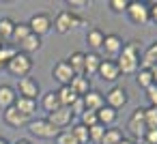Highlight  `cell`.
<instances>
[{
    "instance_id": "obj_1",
    "label": "cell",
    "mask_w": 157,
    "mask_h": 144,
    "mask_svg": "<svg viewBox=\"0 0 157 144\" xmlns=\"http://www.w3.org/2000/svg\"><path fill=\"white\" fill-rule=\"evenodd\" d=\"M116 65L123 75H136L140 69V45L138 41H129L123 45V52L116 58Z\"/></svg>"
},
{
    "instance_id": "obj_2",
    "label": "cell",
    "mask_w": 157,
    "mask_h": 144,
    "mask_svg": "<svg viewBox=\"0 0 157 144\" xmlns=\"http://www.w3.org/2000/svg\"><path fill=\"white\" fill-rule=\"evenodd\" d=\"M33 58L28 56V54H22V52H17L11 60H9V65H7V71L11 73V75H15L17 80H22V78H28L30 75V71H33Z\"/></svg>"
},
{
    "instance_id": "obj_3",
    "label": "cell",
    "mask_w": 157,
    "mask_h": 144,
    "mask_svg": "<svg viewBox=\"0 0 157 144\" xmlns=\"http://www.w3.org/2000/svg\"><path fill=\"white\" fill-rule=\"evenodd\" d=\"M28 131L33 135H37L39 140H56V135L60 133V129H56L48 118H30V123L26 125Z\"/></svg>"
},
{
    "instance_id": "obj_4",
    "label": "cell",
    "mask_w": 157,
    "mask_h": 144,
    "mask_svg": "<svg viewBox=\"0 0 157 144\" xmlns=\"http://www.w3.org/2000/svg\"><path fill=\"white\" fill-rule=\"evenodd\" d=\"M82 24V17L80 15H75L73 11H60L56 17H54V22H52V28L58 32V35H67L71 28H78Z\"/></svg>"
},
{
    "instance_id": "obj_5",
    "label": "cell",
    "mask_w": 157,
    "mask_h": 144,
    "mask_svg": "<svg viewBox=\"0 0 157 144\" xmlns=\"http://www.w3.org/2000/svg\"><path fill=\"white\" fill-rule=\"evenodd\" d=\"M125 13H127L129 22L136 24V26L148 24V2H142V0H131Z\"/></svg>"
},
{
    "instance_id": "obj_6",
    "label": "cell",
    "mask_w": 157,
    "mask_h": 144,
    "mask_svg": "<svg viewBox=\"0 0 157 144\" xmlns=\"http://www.w3.org/2000/svg\"><path fill=\"white\" fill-rule=\"evenodd\" d=\"M127 131L136 138V140H144L146 135V123H144V108H136L127 120Z\"/></svg>"
},
{
    "instance_id": "obj_7",
    "label": "cell",
    "mask_w": 157,
    "mask_h": 144,
    "mask_svg": "<svg viewBox=\"0 0 157 144\" xmlns=\"http://www.w3.org/2000/svg\"><path fill=\"white\" fill-rule=\"evenodd\" d=\"M26 24H28L30 32L37 35V37H43V35H48L52 30V17L48 13H35L30 17V22H26Z\"/></svg>"
},
{
    "instance_id": "obj_8",
    "label": "cell",
    "mask_w": 157,
    "mask_h": 144,
    "mask_svg": "<svg viewBox=\"0 0 157 144\" xmlns=\"http://www.w3.org/2000/svg\"><path fill=\"white\" fill-rule=\"evenodd\" d=\"M15 93H17V97H26V99H37L39 95H41V86H39V82L35 80V78H22V80H17V88H15Z\"/></svg>"
},
{
    "instance_id": "obj_9",
    "label": "cell",
    "mask_w": 157,
    "mask_h": 144,
    "mask_svg": "<svg viewBox=\"0 0 157 144\" xmlns=\"http://www.w3.org/2000/svg\"><path fill=\"white\" fill-rule=\"evenodd\" d=\"M103 99H105V105L108 108H112V110H121V108H125L127 105V90L123 88V86H112L105 95H103Z\"/></svg>"
},
{
    "instance_id": "obj_10",
    "label": "cell",
    "mask_w": 157,
    "mask_h": 144,
    "mask_svg": "<svg viewBox=\"0 0 157 144\" xmlns=\"http://www.w3.org/2000/svg\"><path fill=\"white\" fill-rule=\"evenodd\" d=\"M123 39L118 35H105L103 39V45H101V52L105 54V60H114L118 58V54L123 52Z\"/></svg>"
},
{
    "instance_id": "obj_11",
    "label": "cell",
    "mask_w": 157,
    "mask_h": 144,
    "mask_svg": "<svg viewBox=\"0 0 157 144\" xmlns=\"http://www.w3.org/2000/svg\"><path fill=\"white\" fill-rule=\"evenodd\" d=\"M52 78H54L60 86H69L71 80L75 78V73H73V69L69 67L67 60H58V63L54 65V69H52Z\"/></svg>"
},
{
    "instance_id": "obj_12",
    "label": "cell",
    "mask_w": 157,
    "mask_h": 144,
    "mask_svg": "<svg viewBox=\"0 0 157 144\" xmlns=\"http://www.w3.org/2000/svg\"><path fill=\"white\" fill-rule=\"evenodd\" d=\"M48 120L56 127V129H65V127H69L71 123H73V114H71V110L69 108H60V110H56V112H52V114H48Z\"/></svg>"
},
{
    "instance_id": "obj_13",
    "label": "cell",
    "mask_w": 157,
    "mask_h": 144,
    "mask_svg": "<svg viewBox=\"0 0 157 144\" xmlns=\"http://www.w3.org/2000/svg\"><path fill=\"white\" fill-rule=\"evenodd\" d=\"M97 75H99L101 80H105V82H116V80L121 78V69H118L116 60H101Z\"/></svg>"
},
{
    "instance_id": "obj_14",
    "label": "cell",
    "mask_w": 157,
    "mask_h": 144,
    "mask_svg": "<svg viewBox=\"0 0 157 144\" xmlns=\"http://www.w3.org/2000/svg\"><path fill=\"white\" fill-rule=\"evenodd\" d=\"M2 118H5V123H7L9 127H15V129H20V127H24V125L30 123V118H26L22 112H17L15 105L9 108V110H5V112H2Z\"/></svg>"
},
{
    "instance_id": "obj_15",
    "label": "cell",
    "mask_w": 157,
    "mask_h": 144,
    "mask_svg": "<svg viewBox=\"0 0 157 144\" xmlns=\"http://www.w3.org/2000/svg\"><path fill=\"white\" fill-rule=\"evenodd\" d=\"M82 99H84L86 110H90V112H99V110L105 105L103 93H101V90H95V88H90V93H88V95H84Z\"/></svg>"
},
{
    "instance_id": "obj_16",
    "label": "cell",
    "mask_w": 157,
    "mask_h": 144,
    "mask_svg": "<svg viewBox=\"0 0 157 144\" xmlns=\"http://www.w3.org/2000/svg\"><path fill=\"white\" fill-rule=\"evenodd\" d=\"M15 99H17V93H15V88L13 86H9V84H2L0 86V110H9V108H13L15 105Z\"/></svg>"
},
{
    "instance_id": "obj_17",
    "label": "cell",
    "mask_w": 157,
    "mask_h": 144,
    "mask_svg": "<svg viewBox=\"0 0 157 144\" xmlns=\"http://www.w3.org/2000/svg\"><path fill=\"white\" fill-rule=\"evenodd\" d=\"M101 60H103V58H101L97 52H88V54H86V60H84V75H86L88 80H90V75H97Z\"/></svg>"
},
{
    "instance_id": "obj_18",
    "label": "cell",
    "mask_w": 157,
    "mask_h": 144,
    "mask_svg": "<svg viewBox=\"0 0 157 144\" xmlns=\"http://www.w3.org/2000/svg\"><path fill=\"white\" fill-rule=\"evenodd\" d=\"M37 99H26V97H17L15 99V110L22 112L26 118H33V114L37 112Z\"/></svg>"
},
{
    "instance_id": "obj_19",
    "label": "cell",
    "mask_w": 157,
    "mask_h": 144,
    "mask_svg": "<svg viewBox=\"0 0 157 144\" xmlns=\"http://www.w3.org/2000/svg\"><path fill=\"white\" fill-rule=\"evenodd\" d=\"M69 88H71L78 97H84V95H88V93H90V80H88L86 75H75V78L71 80Z\"/></svg>"
},
{
    "instance_id": "obj_20",
    "label": "cell",
    "mask_w": 157,
    "mask_h": 144,
    "mask_svg": "<svg viewBox=\"0 0 157 144\" xmlns=\"http://www.w3.org/2000/svg\"><path fill=\"white\" fill-rule=\"evenodd\" d=\"M103 39H105V35H103V30H101V28H90V30L86 32V43H88V47H90L93 52L101 50Z\"/></svg>"
},
{
    "instance_id": "obj_21",
    "label": "cell",
    "mask_w": 157,
    "mask_h": 144,
    "mask_svg": "<svg viewBox=\"0 0 157 144\" xmlns=\"http://www.w3.org/2000/svg\"><path fill=\"white\" fill-rule=\"evenodd\" d=\"M136 84L140 86V88H148V86H153L155 84V78H153V69L151 67H140L138 69V73H136Z\"/></svg>"
},
{
    "instance_id": "obj_22",
    "label": "cell",
    "mask_w": 157,
    "mask_h": 144,
    "mask_svg": "<svg viewBox=\"0 0 157 144\" xmlns=\"http://www.w3.org/2000/svg\"><path fill=\"white\" fill-rule=\"evenodd\" d=\"M41 108H43L48 114H52V112H56V110H60V108H63V105H60V101H58L56 90H50V93H45V95L41 97Z\"/></svg>"
},
{
    "instance_id": "obj_23",
    "label": "cell",
    "mask_w": 157,
    "mask_h": 144,
    "mask_svg": "<svg viewBox=\"0 0 157 144\" xmlns=\"http://www.w3.org/2000/svg\"><path fill=\"white\" fill-rule=\"evenodd\" d=\"M116 118H118V112L112 110V108H108V105H103V108L97 112V120H99V125H103V127H114Z\"/></svg>"
},
{
    "instance_id": "obj_24",
    "label": "cell",
    "mask_w": 157,
    "mask_h": 144,
    "mask_svg": "<svg viewBox=\"0 0 157 144\" xmlns=\"http://www.w3.org/2000/svg\"><path fill=\"white\" fill-rule=\"evenodd\" d=\"M33 32H30V28H28V24H24V22H15V28H13V35H11V45H20L26 37H30Z\"/></svg>"
},
{
    "instance_id": "obj_25",
    "label": "cell",
    "mask_w": 157,
    "mask_h": 144,
    "mask_svg": "<svg viewBox=\"0 0 157 144\" xmlns=\"http://www.w3.org/2000/svg\"><path fill=\"white\" fill-rule=\"evenodd\" d=\"M41 47V37H37V35H30V37H26L20 45H17V52H22V54H33V52H37Z\"/></svg>"
},
{
    "instance_id": "obj_26",
    "label": "cell",
    "mask_w": 157,
    "mask_h": 144,
    "mask_svg": "<svg viewBox=\"0 0 157 144\" xmlns=\"http://www.w3.org/2000/svg\"><path fill=\"white\" fill-rule=\"evenodd\" d=\"M84 60H86V52H73L67 58V63H69V67L73 69L75 75H84Z\"/></svg>"
},
{
    "instance_id": "obj_27",
    "label": "cell",
    "mask_w": 157,
    "mask_h": 144,
    "mask_svg": "<svg viewBox=\"0 0 157 144\" xmlns=\"http://www.w3.org/2000/svg\"><path fill=\"white\" fill-rule=\"evenodd\" d=\"M56 95H58V101H60V105H63V108H71V105H73V101L78 99V95H75L69 86H60V88L56 90Z\"/></svg>"
},
{
    "instance_id": "obj_28",
    "label": "cell",
    "mask_w": 157,
    "mask_h": 144,
    "mask_svg": "<svg viewBox=\"0 0 157 144\" xmlns=\"http://www.w3.org/2000/svg\"><path fill=\"white\" fill-rule=\"evenodd\" d=\"M123 140H125V138H123V131H121L118 127H108L105 133H103L101 144H118V142H123Z\"/></svg>"
},
{
    "instance_id": "obj_29",
    "label": "cell",
    "mask_w": 157,
    "mask_h": 144,
    "mask_svg": "<svg viewBox=\"0 0 157 144\" xmlns=\"http://www.w3.org/2000/svg\"><path fill=\"white\" fill-rule=\"evenodd\" d=\"M13 28H15V22L11 17H0V37H2V41H11Z\"/></svg>"
},
{
    "instance_id": "obj_30",
    "label": "cell",
    "mask_w": 157,
    "mask_h": 144,
    "mask_svg": "<svg viewBox=\"0 0 157 144\" xmlns=\"http://www.w3.org/2000/svg\"><path fill=\"white\" fill-rule=\"evenodd\" d=\"M71 133L75 135L78 144H88V129H86L82 123H75V125H71Z\"/></svg>"
},
{
    "instance_id": "obj_31",
    "label": "cell",
    "mask_w": 157,
    "mask_h": 144,
    "mask_svg": "<svg viewBox=\"0 0 157 144\" xmlns=\"http://www.w3.org/2000/svg\"><path fill=\"white\" fill-rule=\"evenodd\" d=\"M105 129H108V127H103V125H95V127H90V129H88V142H93V144H101Z\"/></svg>"
},
{
    "instance_id": "obj_32",
    "label": "cell",
    "mask_w": 157,
    "mask_h": 144,
    "mask_svg": "<svg viewBox=\"0 0 157 144\" xmlns=\"http://www.w3.org/2000/svg\"><path fill=\"white\" fill-rule=\"evenodd\" d=\"M144 123H146V131L148 129H157V108H144Z\"/></svg>"
},
{
    "instance_id": "obj_33",
    "label": "cell",
    "mask_w": 157,
    "mask_h": 144,
    "mask_svg": "<svg viewBox=\"0 0 157 144\" xmlns=\"http://www.w3.org/2000/svg\"><path fill=\"white\" fill-rule=\"evenodd\" d=\"M80 123H82L86 129H90V127L99 125V120H97V112H90V110H86V112L80 116Z\"/></svg>"
},
{
    "instance_id": "obj_34",
    "label": "cell",
    "mask_w": 157,
    "mask_h": 144,
    "mask_svg": "<svg viewBox=\"0 0 157 144\" xmlns=\"http://www.w3.org/2000/svg\"><path fill=\"white\" fill-rule=\"evenodd\" d=\"M56 144H78L75 135L71 133V129H63L58 135H56Z\"/></svg>"
},
{
    "instance_id": "obj_35",
    "label": "cell",
    "mask_w": 157,
    "mask_h": 144,
    "mask_svg": "<svg viewBox=\"0 0 157 144\" xmlns=\"http://www.w3.org/2000/svg\"><path fill=\"white\" fill-rule=\"evenodd\" d=\"M108 7L114 13H125L127 7H129V0H108Z\"/></svg>"
},
{
    "instance_id": "obj_36",
    "label": "cell",
    "mask_w": 157,
    "mask_h": 144,
    "mask_svg": "<svg viewBox=\"0 0 157 144\" xmlns=\"http://www.w3.org/2000/svg\"><path fill=\"white\" fill-rule=\"evenodd\" d=\"M69 110H71V114H73V116H82V114L86 112V105H84V99H82V97H78V99L73 101V105H71Z\"/></svg>"
},
{
    "instance_id": "obj_37",
    "label": "cell",
    "mask_w": 157,
    "mask_h": 144,
    "mask_svg": "<svg viewBox=\"0 0 157 144\" xmlns=\"http://www.w3.org/2000/svg\"><path fill=\"white\" fill-rule=\"evenodd\" d=\"M144 93H146V101H148V105H151V108H157V84L148 86Z\"/></svg>"
},
{
    "instance_id": "obj_38",
    "label": "cell",
    "mask_w": 157,
    "mask_h": 144,
    "mask_svg": "<svg viewBox=\"0 0 157 144\" xmlns=\"http://www.w3.org/2000/svg\"><path fill=\"white\" fill-rule=\"evenodd\" d=\"M142 142H144V144H157V129H148Z\"/></svg>"
},
{
    "instance_id": "obj_39",
    "label": "cell",
    "mask_w": 157,
    "mask_h": 144,
    "mask_svg": "<svg viewBox=\"0 0 157 144\" xmlns=\"http://www.w3.org/2000/svg\"><path fill=\"white\" fill-rule=\"evenodd\" d=\"M148 22L157 24V2H148Z\"/></svg>"
},
{
    "instance_id": "obj_40",
    "label": "cell",
    "mask_w": 157,
    "mask_h": 144,
    "mask_svg": "<svg viewBox=\"0 0 157 144\" xmlns=\"http://www.w3.org/2000/svg\"><path fill=\"white\" fill-rule=\"evenodd\" d=\"M67 7H90L88 0H69Z\"/></svg>"
},
{
    "instance_id": "obj_41",
    "label": "cell",
    "mask_w": 157,
    "mask_h": 144,
    "mask_svg": "<svg viewBox=\"0 0 157 144\" xmlns=\"http://www.w3.org/2000/svg\"><path fill=\"white\" fill-rule=\"evenodd\" d=\"M13 144H33V142H30V140H26V138H20V140H17V142H13Z\"/></svg>"
},
{
    "instance_id": "obj_42",
    "label": "cell",
    "mask_w": 157,
    "mask_h": 144,
    "mask_svg": "<svg viewBox=\"0 0 157 144\" xmlns=\"http://www.w3.org/2000/svg\"><path fill=\"white\" fill-rule=\"evenodd\" d=\"M151 69H153V78H155V84H157V65H153Z\"/></svg>"
},
{
    "instance_id": "obj_43",
    "label": "cell",
    "mask_w": 157,
    "mask_h": 144,
    "mask_svg": "<svg viewBox=\"0 0 157 144\" xmlns=\"http://www.w3.org/2000/svg\"><path fill=\"white\" fill-rule=\"evenodd\" d=\"M0 144H11V142H9L7 138H2V135H0Z\"/></svg>"
},
{
    "instance_id": "obj_44",
    "label": "cell",
    "mask_w": 157,
    "mask_h": 144,
    "mask_svg": "<svg viewBox=\"0 0 157 144\" xmlns=\"http://www.w3.org/2000/svg\"><path fill=\"white\" fill-rule=\"evenodd\" d=\"M118 144H133L131 140H123V142H118Z\"/></svg>"
},
{
    "instance_id": "obj_45",
    "label": "cell",
    "mask_w": 157,
    "mask_h": 144,
    "mask_svg": "<svg viewBox=\"0 0 157 144\" xmlns=\"http://www.w3.org/2000/svg\"><path fill=\"white\" fill-rule=\"evenodd\" d=\"M2 69H5V65H2V60H0V71H2Z\"/></svg>"
},
{
    "instance_id": "obj_46",
    "label": "cell",
    "mask_w": 157,
    "mask_h": 144,
    "mask_svg": "<svg viewBox=\"0 0 157 144\" xmlns=\"http://www.w3.org/2000/svg\"><path fill=\"white\" fill-rule=\"evenodd\" d=\"M2 43H5V41H2V37H0V45H2Z\"/></svg>"
},
{
    "instance_id": "obj_47",
    "label": "cell",
    "mask_w": 157,
    "mask_h": 144,
    "mask_svg": "<svg viewBox=\"0 0 157 144\" xmlns=\"http://www.w3.org/2000/svg\"><path fill=\"white\" fill-rule=\"evenodd\" d=\"M155 65H157V60H155Z\"/></svg>"
}]
</instances>
